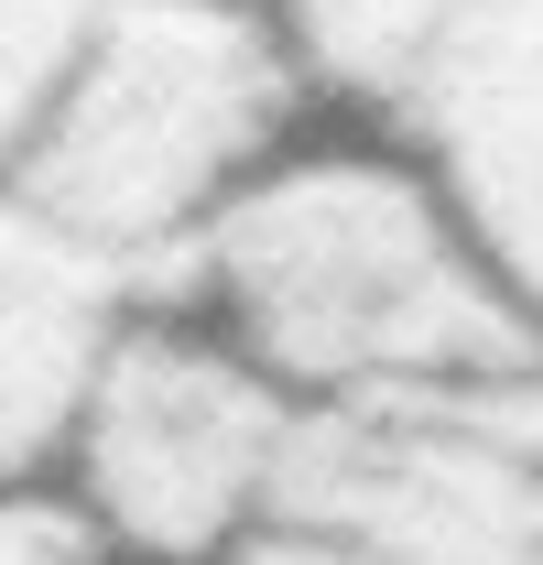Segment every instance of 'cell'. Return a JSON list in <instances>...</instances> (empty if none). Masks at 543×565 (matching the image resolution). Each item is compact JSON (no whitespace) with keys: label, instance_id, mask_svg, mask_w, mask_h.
<instances>
[{"label":"cell","instance_id":"obj_1","mask_svg":"<svg viewBox=\"0 0 543 565\" xmlns=\"http://www.w3.org/2000/svg\"><path fill=\"white\" fill-rule=\"evenodd\" d=\"M163 305L206 316L305 414L424 403L543 370V327L489 273L435 163L392 131L283 141L217 207Z\"/></svg>","mask_w":543,"mask_h":565},{"label":"cell","instance_id":"obj_2","mask_svg":"<svg viewBox=\"0 0 543 565\" xmlns=\"http://www.w3.org/2000/svg\"><path fill=\"white\" fill-rule=\"evenodd\" d=\"M305 109L316 98L262 0H109L0 174L120 273L174 294L217 207L283 141H305Z\"/></svg>","mask_w":543,"mask_h":565},{"label":"cell","instance_id":"obj_3","mask_svg":"<svg viewBox=\"0 0 543 565\" xmlns=\"http://www.w3.org/2000/svg\"><path fill=\"white\" fill-rule=\"evenodd\" d=\"M228 565H543V370L305 414Z\"/></svg>","mask_w":543,"mask_h":565},{"label":"cell","instance_id":"obj_4","mask_svg":"<svg viewBox=\"0 0 543 565\" xmlns=\"http://www.w3.org/2000/svg\"><path fill=\"white\" fill-rule=\"evenodd\" d=\"M305 403L206 316L141 305L66 446V511L120 565H228L294 468Z\"/></svg>","mask_w":543,"mask_h":565},{"label":"cell","instance_id":"obj_5","mask_svg":"<svg viewBox=\"0 0 543 565\" xmlns=\"http://www.w3.org/2000/svg\"><path fill=\"white\" fill-rule=\"evenodd\" d=\"M141 305L163 294L0 174V500H33L66 479V446L120 338L141 327Z\"/></svg>","mask_w":543,"mask_h":565},{"label":"cell","instance_id":"obj_6","mask_svg":"<svg viewBox=\"0 0 543 565\" xmlns=\"http://www.w3.org/2000/svg\"><path fill=\"white\" fill-rule=\"evenodd\" d=\"M403 141L435 163L489 273L543 327V0H468V33L403 120Z\"/></svg>","mask_w":543,"mask_h":565},{"label":"cell","instance_id":"obj_7","mask_svg":"<svg viewBox=\"0 0 543 565\" xmlns=\"http://www.w3.org/2000/svg\"><path fill=\"white\" fill-rule=\"evenodd\" d=\"M262 11L294 55V76H305V98L348 109L359 131H392V141L468 33V0H262Z\"/></svg>","mask_w":543,"mask_h":565},{"label":"cell","instance_id":"obj_8","mask_svg":"<svg viewBox=\"0 0 543 565\" xmlns=\"http://www.w3.org/2000/svg\"><path fill=\"white\" fill-rule=\"evenodd\" d=\"M98 11H109V0H0V163L22 152L44 87L66 76V55L87 44Z\"/></svg>","mask_w":543,"mask_h":565},{"label":"cell","instance_id":"obj_9","mask_svg":"<svg viewBox=\"0 0 543 565\" xmlns=\"http://www.w3.org/2000/svg\"><path fill=\"white\" fill-rule=\"evenodd\" d=\"M0 565H120V555L55 490H33V500H0Z\"/></svg>","mask_w":543,"mask_h":565}]
</instances>
